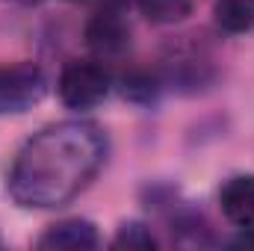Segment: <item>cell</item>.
Segmentation results:
<instances>
[{"label":"cell","mask_w":254,"mask_h":251,"mask_svg":"<svg viewBox=\"0 0 254 251\" xmlns=\"http://www.w3.org/2000/svg\"><path fill=\"white\" fill-rule=\"evenodd\" d=\"M107 154V133L95 122L68 119L48 125L18 151L6 189L24 210H57L98 178Z\"/></svg>","instance_id":"1"},{"label":"cell","mask_w":254,"mask_h":251,"mask_svg":"<svg viewBox=\"0 0 254 251\" xmlns=\"http://www.w3.org/2000/svg\"><path fill=\"white\" fill-rule=\"evenodd\" d=\"M113 89V71L110 65L89 57V60H71L63 65L60 80H57V92L68 110H95L98 104H104V98Z\"/></svg>","instance_id":"2"},{"label":"cell","mask_w":254,"mask_h":251,"mask_svg":"<svg viewBox=\"0 0 254 251\" xmlns=\"http://www.w3.org/2000/svg\"><path fill=\"white\" fill-rule=\"evenodd\" d=\"M48 95V74L39 63L21 60V63L0 65V116H21L42 104Z\"/></svg>","instance_id":"3"},{"label":"cell","mask_w":254,"mask_h":251,"mask_svg":"<svg viewBox=\"0 0 254 251\" xmlns=\"http://www.w3.org/2000/svg\"><path fill=\"white\" fill-rule=\"evenodd\" d=\"M86 48L101 63H119L130 51V24L122 15V6H98L86 21Z\"/></svg>","instance_id":"4"},{"label":"cell","mask_w":254,"mask_h":251,"mask_svg":"<svg viewBox=\"0 0 254 251\" xmlns=\"http://www.w3.org/2000/svg\"><path fill=\"white\" fill-rule=\"evenodd\" d=\"M157 71L163 77V86L166 89H178V92H198V89H204L213 80L210 60L198 48H187V45L175 48Z\"/></svg>","instance_id":"5"},{"label":"cell","mask_w":254,"mask_h":251,"mask_svg":"<svg viewBox=\"0 0 254 251\" xmlns=\"http://www.w3.org/2000/svg\"><path fill=\"white\" fill-rule=\"evenodd\" d=\"M98 246H101V234L89 219H63L36 240V249L45 251H83Z\"/></svg>","instance_id":"6"},{"label":"cell","mask_w":254,"mask_h":251,"mask_svg":"<svg viewBox=\"0 0 254 251\" xmlns=\"http://www.w3.org/2000/svg\"><path fill=\"white\" fill-rule=\"evenodd\" d=\"M222 213L237 228H254V175H234L219 189Z\"/></svg>","instance_id":"7"},{"label":"cell","mask_w":254,"mask_h":251,"mask_svg":"<svg viewBox=\"0 0 254 251\" xmlns=\"http://www.w3.org/2000/svg\"><path fill=\"white\" fill-rule=\"evenodd\" d=\"M119 89H122V95H125L127 101H133V104H154L166 86H163L160 71H151V68H130V71L122 74Z\"/></svg>","instance_id":"8"},{"label":"cell","mask_w":254,"mask_h":251,"mask_svg":"<svg viewBox=\"0 0 254 251\" xmlns=\"http://www.w3.org/2000/svg\"><path fill=\"white\" fill-rule=\"evenodd\" d=\"M216 27L228 36L254 30V0H216L213 6Z\"/></svg>","instance_id":"9"},{"label":"cell","mask_w":254,"mask_h":251,"mask_svg":"<svg viewBox=\"0 0 254 251\" xmlns=\"http://www.w3.org/2000/svg\"><path fill=\"white\" fill-rule=\"evenodd\" d=\"M136 9L151 24L169 27V24H181L190 18L195 9V0H136Z\"/></svg>","instance_id":"10"},{"label":"cell","mask_w":254,"mask_h":251,"mask_svg":"<svg viewBox=\"0 0 254 251\" xmlns=\"http://www.w3.org/2000/svg\"><path fill=\"white\" fill-rule=\"evenodd\" d=\"M113 249L148 251V249H157V237L145 222H125L113 237Z\"/></svg>","instance_id":"11"},{"label":"cell","mask_w":254,"mask_h":251,"mask_svg":"<svg viewBox=\"0 0 254 251\" xmlns=\"http://www.w3.org/2000/svg\"><path fill=\"white\" fill-rule=\"evenodd\" d=\"M15 3H24V6H36V3H42V0H15Z\"/></svg>","instance_id":"12"},{"label":"cell","mask_w":254,"mask_h":251,"mask_svg":"<svg viewBox=\"0 0 254 251\" xmlns=\"http://www.w3.org/2000/svg\"><path fill=\"white\" fill-rule=\"evenodd\" d=\"M0 246H3V240H0Z\"/></svg>","instance_id":"13"}]
</instances>
